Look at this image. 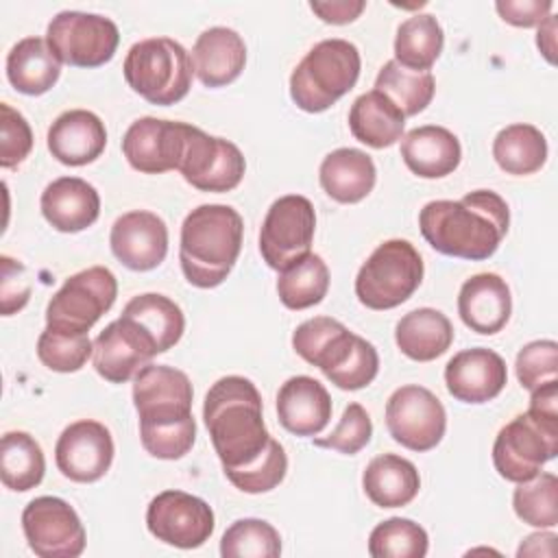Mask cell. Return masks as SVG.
<instances>
[{
	"label": "cell",
	"mask_w": 558,
	"mask_h": 558,
	"mask_svg": "<svg viewBox=\"0 0 558 558\" xmlns=\"http://www.w3.org/2000/svg\"><path fill=\"white\" fill-rule=\"evenodd\" d=\"M179 172L201 192H229L240 185L246 161L233 142L207 135L190 124Z\"/></svg>",
	"instance_id": "cell-14"
},
{
	"label": "cell",
	"mask_w": 558,
	"mask_h": 558,
	"mask_svg": "<svg viewBox=\"0 0 558 558\" xmlns=\"http://www.w3.org/2000/svg\"><path fill=\"white\" fill-rule=\"evenodd\" d=\"M427 547V532L412 519L403 517L377 523L368 536V554L373 558H423Z\"/></svg>",
	"instance_id": "cell-39"
},
{
	"label": "cell",
	"mask_w": 558,
	"mask_h": 558,
	"mask_svg": "<svg viewBox=\"0 0 558 558\" xmlns=\"http://www.w3.org/2000/svg\"><path fill=\"white\" fill-rule=\"evenodd\" d=\"M514 514L532 527H554L558 523V477L538 473L521 482L512 493Z\"/></svg>",
	"instance_id": "cell-40"
},
{
	"label": "cell",
	"mask_w": 558,
	"mask_h": 558,
	"mask_svg": "<svg viewBox=\"0 0 558 558\" xmlns=\"http://www.w3.org/2000/svg\"><path fill=\"white\" fill-rule=\"evenodd\" d=\"M155 355V347L129 320L120 316L118 320L109 323L94 340L92 362L102 379L111 384H124L135 377L142 366L150 364Z\"/></svg>",
	"instance_id": "cell-20"
},
{
	"label": "cell",
	"mask_w": 558,
	"mask_h": 558,
	"mask_svg": "<svg viewBox=\"0 0 558 558\" xmlns=\"http://www.w3.org/2000/svg\"><path fill=\"white\" fill-rule=\"evenodd\" d=\"M122 318L129 320L155 347L157 353L172 349L185 329V316L181 307L166 294L157 292L133 296L124 305Z\"/></svg>",
	"instance_id": "cell-30"
},
{
	"label": "cell",
	"mask_w": 558,
	"mask_h": 558,
	"mask_svg": "<svg viewBox=\"0 0 558 558\" xmlns=\"http://www.w3.org/2000/svg\"><path fill=\"white\" fill-rule=\"evenodd\" d=\"M113 438L100 421L83 418L70 423L54 445V462L63 477L92 484L100 480L113 462Z\"/></svg>",
	"instance_id": "cell-17"
},
{
	"label": "cell",
	"mask_w": 558,
	"mask_h": 558,
	"mask_svg": "<svg viewBox=\"0 0 558 558\" xmlns=\"http://www.w3.org/2000/svg\"><path fill=\"white\" fill-rule=\"evenodd\" d=\"M22 530L31 551L39 558H76L87 536L76 510L61 497L41 495L22 510Z\"/></svg>",
	"instance_id": "cell-13"
},
{
	"label": "cell",
	"mask_w": 558,
	"mask_h": 558,
	"mask_svg": "<svg viewBox=\"0 0 558 558\" xmlns=\"http://www.w3.org/2000/svg\"><path fill=\"white\" fill-rule=\"evenodd\" d=\"M146 527L166 545L196 549L205 545L214 532V510L196 495L161 490L146 508Z\"/></svg>",
	"instance_id": "cell-15"
},
{
	"label": "cell",
	"mask_w": 558,
	"mask_h": 558,
	"mask_svg": "<svg viewBox=\"0 0 558 558\" xmlns=\"http://www.w3.org/2000/svg\"><path fill=\"white\" fill-rule=\"evenodd\" d=\"M373 423L368 412L360 403H349L340 416V423L320 438H314V445L320 449H331L344 456H353L371 442Z\"/></svg>",
	"instance_id": "cell-44"
},
{
	"label": "cell",
	"mask_w": 558,
	"mask_h": 558,
	"mask_svg": "<svg viewBox=\"0 0 558 558\" xmlns=\"http://www.w3.org/2000/svg\"><path fill=\"white\" fill-rule=\"evenodd\" d=\"M377 371H379L377 349L360 336L353 353L327 379L340 390H360V388H366L377 377Z\"/></svg>",
	"instance_id": "cell-47"
},
{
	"label": "cell",
	"mask_w": 558,
	"mask_h": 558,
	"mask_svg": "<svg viewBox=\"0 0 558 558\" xmlns=\"http://www.w3.org/2000/svg\"><path fill=\"white\" fill-rule=\"evenodd\" d=\"M2 281H0V310L2 316L20 312L31 299V281L22 262L2 255Z\"/></svg>",
	"instance_id": "cell-48"
},
{
	"label": "cell",
	"mask_w": 558,
	"mask_h": 558,
	"mask_svg": "<svg viewBox=\"0 0 558 558\" xmlns=\"http://www.w3.org/2000/svg\"><path fill=\"white\" fill-rule=\"evenodd\" d=\"M401 159L421 179H442L460 166L462 146L449 129L423 124L401 137Z\"/></svg>",
	"instance_id": "cell-26"
},
{
	"label": "cell",
	"mask_w": 558,
	"mask_h": 558,
	"mask_svg": "<svg viewBox=\"0 0 558 558\" xmlns=\"http://www.w3.org/2000/svg\"><path fill=\"white\" fill-rule=\"evenodd\" d=\"M46 458L28 432H7L0 440V480L9 490L26 493L41 484Z\"/></svg>",
	"instance_id": "cell-36"
},
{
	"label": "cell",
	"mask_w": 558,
	"mask_h": 558,
	"mask_svg": "<svg viewBox=\"0 0 558 558\" xmlns=\"http://www.w3.org/2000/svg\"><path fill=\"white\" fill-rule=\"evenodd\" d=\"M203 421L225 473L240 471L264 456L270 434L255 384L242 375L220 377L205 395Z\"/></svg>",
	"instance_id": "cell-3"
},
{
	"label": "cell",
	"mask_w": 558,
	"mask_h": 558,
	"mask_svg": "<svg viewBox=\"0 0 558 558\" xmlns=\"http://www.w3.org/2000/svg\"><path fill=\"white\" fill-rule=\"evenodd\" d=\"M386 427L392 440L401 447L410 451H429L445 436L447 412L432 390L408 384L388 397Z\"/></svg>",
	"instance_id": "cell-12"
},
{
	"label": "cell",
	"mask_w": 558,
	"mask_h": 558,
	"mask_svg": "<svg viewBox=\"0 0 558 558\" xmlns=\"http://www.w3.org/2000/svg\"><path fill=\"white\" fill-rule=\"evenodd\" d=\"M94 353L89 333L48 327L37 338V357L54 373L81 371Z\"/></svg>",
	"instance_id": "cell-42"
},
{
	"label": "cell",
	"mask_w": 558,
	"mask_h": 558,
	"mask_svg": "<svg viewBox=\"0 0 558 558\" xmlns=\"http://www.w3.org/2000/svg\"><path fill=\"white\" fill-rule=\"evenodd\" d=\"M329 290V268L320 255L310 253L279 272L277 294L288 310L318 305Z\"/></svg>",
	"instance_id": "cell-37"
},
{
	"label": "cell",
	"mask_w": 558,
	"mask_h": 558,
	"mask_svg": "<svg viewBox=\"0 0 558 558\" xmlns=\"http://www.w3.org/2000/svg\"><path fill=\"white\" fill-rule=\"evenodd\" d=\"M190 377L166 364H146L133 377L142 447L159 460L183 458L196 440Z\"/></svg>",
	"instance_id": "cell-1"
},
{
	"label": "cell",
	"mask_w": 558,
	"mask_h": 558,
	"mask_svg": "<svg viewBox=\"0 0 558 558\" xmlns=\"http://www.w3.org/2000/svg\"><path fill=\"white\" fill-rule=\"evenodd\" d=\"M316 211L310 198L286 194L272 201L259 229V253L268 268L281 272L312 251Z\"/></svg>",
	"instance_id": "cell-10"
},
{
	"label": "cell",
	"mask_w": 558,
	"mask_h": 558,
	"mask_svg": "<svg viewBox=\"0 0 558 558\" xmlns=\"http://www.w3.org/2000/svg\"><path fill=\"white\" fill-rule=\"evenodd\" d=\"M118 296L116 275L105 266L85 268L65 279L46 305V325L87 333Z\"/></svg>",
	"instance_id": "cell-11"
},
{
	"label": "cell",
	"mask_w": 558,
	"mask_h": 558,
	"mask_svg": "<svg viewBox=\"0 0 558 558\" xmlns=\"http://www.w3.org/2000/svg\"><path fill=\"white\" fill-rule=\"evenodd\" d=\"M364 0H331V2H310V9L327 24H349L364 11Z\"/></svg>",
	"instance_id": "cell-50"
},
{
	"label": "cell",
	"mask_w": 558,
	"mask_h": 558,
	"mask_svg": "<svg viewBox=\"0 0 558 558\" xmlns=\"http://www.w3.org/2000/svg\"><path fill=\"white\" fill-rule=\"evenodd\" d=\"M46 144L50 155L63 166H87L96 161L107 146L105 122L87 109H70L54 118Z\"/></svg>",
	"instance_id": "cell-21"
},
{
	"label": "cell",
	"mask_w": 558,
	"mask_h": 558,
	"mask_svg": "<svg viewBox=\"0 0 558 558\" xmlns=\"http://www.w3.org/2000/svg\"><path fill=\"white\" fill-rule=\"evenodd\" d=\"M445 33L429 13H416L403 20L395 37V61L412 72H429L442 52Z\"/></svg>",
	"instance_id": "cell-35"
},
{
	"label": "cell",
	"mask_w": 558,
	"mask_h": 558,
	"mask_svg": "<svg viewBox=\"0 0 558 558\" xmlns=\"http://www.w3.org/2000/svg\"><path fill=\"white\" fill-rule=\"evenodd\" d=\"M558 453V412L532 410L506 423L493 445L495 471L514 484L541 473V466Z\"/></svg>",
	"instance_id": "cell-7"
},
{
	"label": "cell",
	"mask_w": 558,
	"mask_h": 558,
	"mask_svg": "<svg viewBox=\"0 0 558 558\" xmlns=\"http://www.w3.org/2000/svg\"><path fill=\"white\" fill-rule=\"evenodd\" d=\"M46 222L61 233H78L100 216V196L81 177H59L50 181L39 198Z\"/></svg>",
	"instance_id": "cell-23"
},
{
	"label": "cell",
	"mask_w": 558,
	"mask_h": 558,
	"mask_svg": "<svg viewBox=\"0 0 558 558\" xmlns=\"http://www.w3.org/2000/svg\"><path fill=\"white\" fill-rule=\"evenodd\" d=\"M61 61L44 37H24L7 54V78L26 96H41L57 85Z\"/></svg>",
	"instance_id": "cell-31"
},
{
	"label": "cell",
	"mask_w": 558,
	"mask_h": 558,
	"mask_svg": "<svg viewBox=\"0 0 558 558\" xmlns=\"http://www.w3.org/2000/svg\"><path fill=\"white\" fill-rule=\"evenodd\" d=\"M375 89L386 94L405 118H412L432 102L436 81L432 72H412L390 59L377 72Z\"/></svg>",
	"instance_id": "cell-38"
},
{
	"label": "cell",
	"mask_w": 558,
	"mask_h": 558,
	"mask_svg": "<svg viewBox=\"0 0 558 558\" xmlns=\"http://www.w3.org/2000/svg\"><path fill=\"white\" fill-rule=\"evenodd\" d=\"M395 342L405 357L432 362L451 347L453 325L440 310L418 307L401 316L395 327Z\"/></svg>",
	"instance_id": "cell-32"
},
{
	"label": "cell",
	"mask_w": 558,
	"mask_h": 558,
	"mask_svg": "<svg viewBox=\"0 0 558 558\" xmlns=\"http://www.w3.org/2000/svg\"><path fill=\"white\" fill-rule=\"evenodd\" d=\"M187 129V122L161 120L153 116L137 118L122 137V155L133 170L144 174L179 170Z\"/></svg>",
	"instance_id": "cell-16"
},
{
	"label": "cell",
	"mask_w": 558,
	"mask_h": 558,
	"mask_svg": "<svg viewBox=\"0 0 558 558\" xmlns=\"http://www.w3.org/2000/svg\"><path fill=\"white\" fill-rule=\"evenodd\" d=\"M362 57L347 39H323L290 74V98L307 113H320L351 92L360 78Z\"/></svg>",
	"instance_id": "cell-5"
},
{
	"label": "cell",
	"mask_w": 558,
	"mask_h": 558,
	"mask_svg": "<svg viewBox=\"0 0 558 558\" xmlns=\"http://www.w3.org/2000/svg\"><path fill=\"white\" fill-rule=\"evenodd\" d=\"M331 410L327 388L310 375L286 379L277 392L279 423L294 436H318L327 427Z\"/></svg>",
	"instance_id": "cell-22"
},
{
	"label": "cell",
	"mask_w": 558,
	"mask_h": 558,
	"mask_svg": "<svg viewBox=\"0 0 558 558\" xmlns=\"http://www.w3.org/2000/svg\"><path fill=\"white\" fill-rule=\"evenodd\" d=\"M536 46L543 52V57L554 63V52H556V15H547L541 24H538V33H536Z\"/></svg>",
	"instance_id": "cell-51"
},
{
	"label": "cell",
	"mask_w": 558,
	"mask_h": 558,
	"mask_svg": "<svg viewBox=\"0 0 558 558\" xmlns=\"http://www.w3.org/2000/svg\"><path fill=\"white\" fill-rule=\"evenodd\" d=\"M244 222L231 205H198L181 225L179 262L187 283L216 288L233 270L242 251Z\"/></svg>",
	"instance_id": "cell-4"
},
{
	"label": "cell",
	"mask_w": 558,
	"mask_h": 558,
	"mask_svg": "<svg viewBox=\"0 0 558 558\" xmlns=\"http://www.w3.org/2000/svg\"><path fill=\"white\" fill-rule=\"evenodd\" d=\"M349 129L357 142L371 148H388L403 137L405 116L386 94L371 89L353 100Z\"/></svg>",
	"instance_id": "cell-33"
},
{
	"label": "cell",
	"mask_w": 558,
	"mask_h": 558,
	"mask_svg": "<svg viewBox=\"0 0 558 558\" xmlns=\"http://www.w3.org/2000/svg\"><path fill=\"white\" fill-rule=\"evenodd\" d=\"M46 41L61 63L98 68L113 59L120 44V31L116 22L105 15L61 11L50 20Z\"/></svg>",
	"instance_id": "cell-9"
},
{
	"label": "cell",
	"mask_w": 558,
	"mask_h": 558,
	"mask_svg": "<svg viewBox=\"0 0 558 558\" xmlns=\"http://www.w3.org/2000/svg\"><path fill=\"white\" fill-rule=\"evenodd\" d=\"M194 74L205 87L233 83L246 65V44L238 31L211 26L196 37L192 48Z\"/></svg>",
	"instance_id": "cell-25"
},
{
	"label": "cell",
	"mask_w": 558,
	"mask_h": 558,
	"mask_svg": "<svg viewBox=\"0 0 558 558\" xmlns=\"http://www.w3.org/2000/svg\"><path fill=\"white\" fill-rule=\"evenodd\" d=\"M495 9L504 22L519 28H530V26H538L547 15H551L554 2L551 0H497Z\"/></svg>",
	"instance_id": "cell-49"
},
{
	"label": "cell",
	"mask_w": 558,
	"mask_h": 558,
	"mask_svg": "<svg viewBox=\"0 0 558 558\" xmlns=\"http://www.w3.org/2000/svg\"><path fill=\"white\" fill-rule=\"evenodd\" d=\"M0 166L15 168L33 148V131L26 118L7 102L0 105Z\"/></svg>",
	"instance_id": "cell-46"
},
{
	"label": "cell",
	"mask_w": 558,
	"mask_h": 558,
	"mask_svg": "<svg viewBox=\"0 0 558 558\" xmlns=\"http://www.w3.org/2000/svg\"><path fill=\"white\" fill-rule=\"evenodd\" d=\"M423 272L421 253L412 242L386 240L360 266L355 296L368 310H392L416 292Z\"/></svg>",
	"instance_id": "cell-8"
},
{
	"label": "cell",
	"mask_w": 558,
	"mask_h": 558,
	"mask_svg": "<svg viewBox=\"0 0 558 558\" xmlns=\"http://www.w3.org/2000/svg\"><path fill=\"white\" fill-rule=\"evenodd\" d=\"M286 473H288L286 449L281 447L279 440L270 438L268 449L264 451V456L259 460H255L253 464H248L240 471H231L225 475L238 490L248 493V495H259V493H268V490L277 488L283 482Z\"/></svg>",
	"instance_id": "cell-43"
},
{
	"label": "cell",
	"mask_w": 558,
	"mask_h": 558,
	"mask_svg": "<svg viewBox=\"0 0 558 558\" xmlns=\"http://www.w3.org/2000/svg\"><path fill=\"white\" fill-rule=\"evenodd\" d=\"M508 384L504 357L486 347H473L456 353L445 366V386L462 403L493 401Z\"/></svg>",
	"instance_id": "cell-19"
},
{
	"label": "cell",
	"mask_w": 558,
	"mask_h": 558,
	"mask_svg": "<svg viewBox=\"0 0 558 558\" xmlns=\"http://www.w3.org/2000/svg\"><path fill=\"white\" fill-rule=\"evenodd\" d=\"M514 368L519 384L530 392L547 381H554L558 373V344L554 340L527 342L517 353Z\"/></svg>",
	"instance_id": "cell-45"
},
{
	"label": "cell",
	"mask_w": 558,
	"mask_h": 558,
	"mask_svg": "<svg viewBox=\"0 0 558 558\" xmlns=\"http://www.w3.org/2000/svg\"><path fill=\"white\" fill-rule=\"evenodd\" d=\"M462 323L482 336H493L506 327L512 314V296L506 279L495 272L469 277L458 294Z\"/></svg>",
	"instance_id": "cell-24"
},
{
	"label": "cell",
	"mask_w": 558,
	"mask_h": 558,
	"mask_svg": "<svg viewBox=\"0 0 558 558\" xmlns=\"http://www.w3.org/2000/svg\"><path fill=\"white\" fill-rule=\"evenodd\" d=\"M418 227L434 251L482 262L508 233L510 209L497 192L473 190L460 201H429L418 214Z\"/></svg>",
	"instance_id": "cell-2"
},
{
	"label": "cell",
	"mask_w": 558,
	"mask_h": 558,
	"mask_svg": "<svg viewBox=\"0 0 558 558\" xmlns=\"http://www.w3.org/2000/svg\"><path fill=\"white\" fill-rule=\"evenodd\" d=\"M558 538L551 532H536L525 536V541L521 543L517 556H538V554H547V549H543V545H554ZM549 556V554H547Z\"/></svg>",
	"instance_id": "cell-52"
},
{
	"label": "cell",
	"mask_w": 558,
	"mask_h": 558,
	"mask_svg": "<svg viewBox=\"0 0 558 558\" xmlns=\"http://www.w3.org/2000/svg\"><path fill=\"white\" fill-rule=\"evenodd\" d=\"M360 336L349 331L340 320L314 316L301 323L292 333V349L307 364L318 366L325 377L338 371L353 353Z\"/></svg>",
	"instance_id": "cell-27"
},
{
	"label": "cell",
	"mask_w": 558,
	"mask_h": 558,
	"mask_svg": "<svg viewBox=\"0 0 558 558\" xmlns=\"http://www.w3.org/2000/svg\"><path fill=\"white\" fill-rule=\"evenodd\" d=\"M109 246L122 266L146 272L166 259L168 227L161 216L146 209H133L111 225Z\"/></svg>",
	"instance_id": "cell-18"
},
{
	"label": "cell",
	"mask_w": 558,
	"mask_h": 558,
	"mask_svg": "<svg viewBox=\"0 0 558 558\" xmlns=\"http://www.w3.org/2000/svg\"><path fill=\"white\" fill-rule=\"evenodd\" d=\"M362 488L375 506L401 508L418 495L421 475L408 458L381 453L366 464L362 473Z\"/></svg>",
	"instance_id": "cell-29"
},
{
	"label": "cell",
	"mask_w": 558,
	"mask_h": 558,
	"mask_svg": "<svg viewBox=\"0 0 558 558\" xmlns=\"http://www.w3.org/2000/svg\"><path fill=\"white\" fill-rule=\"evenodd\" d=\"M220 554L225 558H277L281 554V536L264 519H238L225 530Z\"/></svg>",
	"instance_id": "cell-41"
},
{
	"label": "cell",
	"mask_w": 558,
	"mask_h": 558,
	"mask_svg": "<svg viewBox=\"0 0 558 558\" xmlns=\"http://www.w3.org/2000/svg\"><path fill=\"white\" fill-rule=\"evenodd\" d=\"M318 181L325 194L338 203L351 205L366 198L377 181V170L360 148H336L320 161Z\"/></svg>",
	"instance_id": "cell-28"
},
{
	"label": "cell",
	"mask_w": 558,
	"mask_h": 558,
	"mask_svg": "<svg viewBox=\"0 0 558 558\" xmlns=\"http://www.w3.org/2000/svg\"><path fill=\"white\" fill-rule=\"evenodd\" d=\"M124 81L150 105L168 107L183 100L192 87L190 52L170 37L135 41L124 57Z\"/></svg>",
	"instance_id": "cell-6"
},
{
	"label": "cell",
	"mask_w": 558,
	"mask_h": 558,
	"mask_svg": "<svg viewBox=\"0 0 558 558\" xmlns=\"http://www.w3.org/2000/svg\"><path fill=\"white\" fill-rule=\"evenodd\" d=\"M493 157L508 174H534L547 161V140L534 124H508L493 140Z\"/></svg>",
	"instance_id": "cell-34"
}]
</instances>
